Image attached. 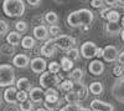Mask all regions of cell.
Listing matches in <instances>:
<instances>
[{"label":"cell","mask_w":124,"mask_h":111,"mask_svg":"<svg viewBox=\"0 0 124 111\" xmlns=\"http://www.w3.org/2000/svg\"><path fill=\"white\" fill-rule=\"evenodd\" d=\"M108 11H109V9H102V10H101V16H102L103 19H106Z\"/></svg>","instance_id":"cell-48"},{"label":"cell","mask_w":124,"mask_h":111,"mask_svg":"<svg viewBox=\"0 0 124 111\" xmlns=\"http://www.w3.org/2000/svg\"><path fill=\"white\" fill-rule=\"evenodd\" d=\"M60 87H61V90H63V91L70 92V91H72V90H73V81H72V80H70V79L62 80L61 84H60Z\"/></svg>","instance_id":"cell-28"},{"label":"cell","mask_w":124,"mask_h":111,"mask_svg":"<svg viewBox=\"0 0 124 111\" xmlns=\"http://www.w3.org/2000/svg\"><path fill=\"white\" fill-rule=\"evenodd\" d=\"M29 97V94L26 91H17V101L19 102H24L26 101Z\"/></svg>","instance_id":"cell-39"},{"label":"cell","mask_w":124,"mask_h":111,"mask_svg":"<svg viewBox=\"0 0 124 111\" xmlns=\"http://www.w3.org/2000/svg\"><path fill=\"white\" fill-rule=\"evenodd\" d=\"M106 19L108 20V23H118L120 19V14L117 11L116 9H109V11L107 13Z\"/></svg>","instance_id":"cell-25"},{"label":"cell","mask_w":124,"mask_h":111,"mask_svg":"<svg viewBox=\"0 0 124 111\" xmlns=\"http://www.w3.org/2000/svg\"><path fill=\"white\" fill-rule=\"evenodd\" d=\"M117 3H118L119 5H122V6H124V0H117Z\"/></svg>","instance_id":"cell-49"},{"label":"cell","mask_w":124,"mask_h":111,"mask_svg":"<svg viewBox=\"0 0 124 111\" xmlns=\"http://www.w3.org/2000/svg\"><path fill=\"white\" fill-rule=\"evenodd\" d=\"M5 111H20V109H19L17 106H15V105H9V106L5 109Z\"/></svg>","instance_id":"cell-45"},{"label":"cell","mask_w":124,"mask_h":111,"mask_svg":"<svg viewBox=\"0 0 124 111\" xmlns=\"http://www.w3.org/2000/svg\"><path fill=\"white\" fill-rule=\"evenodd\" d=\"M103 85L102 83L99 81H94V83H91V85L88 86V91L92 94V95H94V96H98L103 92Z\"/></svg>","instance_id":"cell-23"},{"label":"cell","mask_w":124,"mask_h":111,"mask_svg":"<svg viewBox=\"0 0 124 111\" xmlns=\"http://www.w3.org/2000/svg\"><path fill=\"white\" fill-rule=\"evenodd\" d=\"M27 30V24L26 21H23V20H20V21H17L15 24V31L17 33H25Z\"/></svg>","instance_id":"cell-36"},{"label":"cell","mask_w":124,"mask_h":111,"mask_svg":"<svg viewBox=\"0 0 124 111\" xmlns=\"http://www.w3.org/2000/svg\"><path fill=\"white\" fill-rule=\"evenodd\" d=\"M112 94L117 101L124 104V76L117 79V81L112 86Z\"/></svg>","instance_id":"cell-6"},{"label":"cell","mask_w":124,"mask_h":111,"mask_svg":"<svg viewBox=\"0 0 124 111\" xmlns=\"http://www.w3.org/2000/svg\"><path fill=\"white\" fill-rule=\"evenodd\" d=\"M119 51L116 46L108 45L106 47H103V59L106 63H114L116 60H118Z\"/></svg>","instance_id":"cell-8"},{"label":"cell","mask_w":124,"mask_h":111,"mask_svg":"<svg viewBox=\"0 0 124 111\" xmlns=\"http://www.w3.org/2000/svg\"><path fill=\"white\" fill-rule=\"evenodd\" d=\"M81 109H82L81 104L77 102V104H67L66 106L61 107L58 111H81Z\"/></svg>","instance_id":"cell-33"},{"label":"cell","mask_w":124,"mask_h":111,"mask_svg":"<svg viewBox=\"0 0 124 111\" xmlns=\"http://www.w3.org/2000/svg\"><path fill=\"white\" fill-rule=\"evenodd\" d=\"M60 65H61V69L63 70V71H66V73L71 71V70L73 69V61H71L67 56H62L61 57Z\"/></svg>","instance_id":"cell-24"},{"label":"cell","mask_w":124,"mask_h":111,"mask_svg":"<svg viewBox=\"0 0 124 111\" xmlns=\"http://www.w3.org/2000/svg\"><path fill=\"white\" fill-rule=\"evenodd\" d=\"M0 50H1V51H3L5 55H13V54H14V46L9 45L8 43H6L5 45H3Z\"/></svg>","instance_id":"cell-38"},{"label":"cell","mask_w":124,"mask_h":111,"mask_svg":"<svg viewBox=\"0 0 124 111\" xmlns=\"http://www.w3.org/2000/svg\"><path fill=\"white\" fill-rule=\"evenodd\" d=\"M45 95H58L57 89H56V87H50V89H46Z\"/></svg>","instance_id":"cell-43"},{"label":"cell","mask_w":124,"mask_h":111,"mask_svg":"<svg viewBox=\"0 0 124 111\" xmlns=\"http://www.w3.org/2000/svg\"><path fill=\"white\" fill-rule=\"evenodd\" d=\"M41 51V55L44 57H51L55 55V51H56V44H55V39H48L46 40V43L41 46L40 49Z\"/></svg>","instance_id":"cell-10"},{"label":"cell","mask_w":124,"mask_h":111,"mask_svg":"<svg viewBox=\"0 0 124 111\" xmlns=\"http://www.w3.org/2000/svg\"><path fill=\"white\" fill-rule=\"evenodd\" d=\"M88 71L92 75L99 76V75L103 74V71H104V64H103L101 60H93V61H91L89 65H88Z\"/></svg>","instance_id":"cell-16"},{"label":"cell","mask_w":124,"mask_h":111,"mask_svg":"<svg viewBox=\"0 0 124 111\" xmlns=\"http://www.w3.org/2000/svg\"><path fill=\"white\" fill-rule=\"evenodd\" d=\"M103 4L107 5L108 8H113V6H116L118 3H117V0H102Z\"/></svg>","instance_id":"cell-42"},{"label":"cell","mask_w":124,"mask_h":111,"mask_svg":"<svg viewBox=\"0 0 124 111\" xmlns=\"http://www.w3.org/2000/svg\"><path fill=\"white\" fill-rule=\"evenodd\" d=\"M15 84H16L17 91H26V92H29L30 90L32 89V85H31L30 80L27 77H20Z\"/></svg>","instance_id":"cell-18"},{"label":"cell","mask_w":124,"mask_h":111,"mask_svg":"<svg viewBox=\"0 0 124 111\" xmlns=\"http://www.w3.org/2000/svg\"><path fill=\"white\" fill-rule=\"evenodd\" d=\"M65 101L68 104H77L79 102V99L75 91H70V92H66L65 95Z\"/></svg>","instance_id":"cell-29"},{"label":"cell","mask_w":124,"mask_h":111,"mask_svg":"<svg viewBox=\"0 0 124 111\" xmlns=\"http://www.w3.org/2000/svg\"><path fill=\"white\" fill-rule=\"evenodd\" d=\"M47 69H48L50 73L58 74L60 70H61V65H60V63H57V61H51V63L47 65Z\"/></svg>","instance_id":"cell-35"},{"label":"cell","mask_w":124,"mask_h":111,"mask_svg":"<svg viewBox=\"0 0 124 111\" xmlns=\"http://www.w3.org/2000/svg\"><path fill=\"white\" fill-rule=\"evenodd\" d=\"M20 45H21L23 49H25V50H31V49H34V47H35V45H36V40H35V37H32V36L26 35V36H24V37L21 39V41H20Z\"/></svg>","instance_id":"cell-20"},{"label":"cell","mask_w":124,"mask_h":111,"mask_svg":"<svg viewBox=\"0 0 124 111\" xmlns=\"http://www.w3.org/2000/svg\"><path fill=\"white\" fill-rule=\"evenodd\" d=\"M91 110L92 111H114V106L109 102L94 99L91 101Z\"/></svg>","instance_id":"cell-11"},{"label":"cell","mask_w":124,"mask_h":111,"mask_svg":"<svg viewBox=\"0 0 124 111\" xmlns=\"http://www.w3.org/2000/svg\"><path fill=\"white\" fill-rule=\"evenodd\" d=\"M66 56L71 60V61H77L78 57H79V51H78V49L77 47H72L70 50H67L66 51Z\"/></svg>","instance_id":"cell-27"},{"label":"cell","mask_w":124,"mask_h":111,"mask_svg":"<svg viewBox=\"0 0 124 111\" xmlns=\"http://www.w3.org/2000/svg\"><path fill=\"white\" fill-rule=\"evenodd\" d=\"M62 81V76H60L58 74H52L50 71L42 73L40 76V85L44 89H50V87H56L57 85H60Z\"/></svg>","instance_id":"cell-4"},{"label":"cell","mask_w":124,"mask_h":111,"mask_svg":"<svg viewBox=\"0 0 124 111\" xmlns=\"http://www.w3.org/2000/svg\"><path fill=\"white\" fill-rule=\"evenodd\" d=\"M13 64H14L15 67L25 69L30 65V57L26 54H16L13 57Z\"/></svg>","instance_id":"cell-14"},{"label":"cell","mask_w":124,"mask_h":111,"mask_svg":"<svg viewBox=\"0 0 124 111\" xmlns=\"http://www.w3.org/2000/svg\"><path fill=\"white\" fill-rule=\"evenodd\" d=\"M57 1H60V3H61V1H63V0H57Z\"/></svg>","instance_id":"cell-54"},{"label":"cell","mask_w":124,"mask_h":111,"mask_svg":"<svg viewBox=\"0 0 124 111\" xmlns=\"http://www.w3.org/2000/svg\"><path fill=\"white\" fill-rule=\"evenodd\" d=\"M15 70L9 64L0 65V87H10L15 84Z\"/></svg>","instance_id":"cell-3"},{"label":"cell","mask_w":124,"mask_h":111,"mask_svg":"<svg viewBox=\"0 0 124 111\" xmlns=\"http://www.w3.org/2000/svg\"><path fill=\"white\" fill-rule=\"evenodd\" d=\"M61 33H62V30H61V28H60L57 24L51 25V26L48 28V34H50L51 36H52L54 39H56V37H58L60 35H62Z\"/></svg>","instance_id":"cell-31"},{"label":"cell","mask_w":124,"mask_h":111,"mask_svg":"<svg viewBox=\"0 0 124 111\" xmlns=\"http://www.w3.org/2000/svg\"><path fill=\"white\" fill-rule=\"evenodd\" d=\"M6 33H9V24L5 20H0V35L4 36L6 35Z\"/></svg>","instance_id":"cell-37"},{"label":"cell","mask_w":124,"mask_h":111,"mask_svg":"<svg viewBox=\"0 0 124 111\" xmlns=\"http://www.w3.org/2000/svg\"><path fill=\"white\" fill-rule=\"evenodd\" d=\"M60 100L58 95H45V102H57Z\"/></svg>","instance_id":"cell-40"},{"label":"cell","mask_w":124,"mask_h":111,"mask_svg":"<svg viewBox=\"0 0 124 111\" xmlns=\"http://www.w3.org/2000/svg\"><path fill=\"white\" fill-rule=\"evenodd\" d=\"M91 5H92V8H94V9H102L103 6H104V4H103L102 0H91Z\"/></svg>","instance_id":"cell-41"},{"label":"cell","mask_w":124,"mask_h":111,"mask_svg":"<svg viewBox=\"0 0 124 111\" xmlns=\"http://www.w3.org/2000/svg\"><path fill=\"white\" fill-rule=\"evenodd\" d=\"M45 21L47 24H50V25H55L58 21V15L55 11H48L45 15Z\"/></svg>","instance_id":"cell-26"},{"label":"cell","mask_w":124,"mask_h":111,"mask_svg":"<svg viewBox=\"0 0 124 111\" xmlns=\"http://www.w3.org/2000/svg\"><path fill=\"white\" fill-rule=\"evenodd\" d=\"M106 31L109 35H118L122 33V25L119 23H107L106 24Z\"/></svg>","instance_id":"cell-21"},{"label":"cell","mask_w":124,"mask_h":111,"mask_svg":"<svg viewBox=\"0 0 124 111\" xmlns=\"http://www.w3.org/2000/svg\"><path fill=\"white\" fill-rule=\"evenodd\" d=\"M83 70L79 69V67H76V69H72L71 71L68 73V79L72 80L73 83L76 81H82V79H83Z\"/></svg>","instance_id":"cell-22"},{"label":"cell","mask_w":124,"mask_h":111,"mask_svg":"<svg viewBox=\"0 0 124 111\" xmlns=\"http://www.w3.org/2000/svg\"><path fill=\"white\" fill-rule=\"evenodd\" d=\"M97 47H98V46L93 43V41H86V43L82 44L79 53H81L82 57H85V59H92V57L96 56Z\"/></svg>","instance_id":"cell-7"},{"label":"cell","mask_w":124,"mask_h":111,"mask_svg":"<svg viewBox=\"0 0 124 111\" xmlns=\"http://www.w3.org/2000/svg\"><path fill=\"white\" fill-rule=\"evenodd\" d=\"M32 34L36 40H48V29L45 25H37L32 29Z\"/></svg>","instance_id":"cell-17"},{"label":"cell","mask_w":124,"mask_h":111,"mask_svg":"<svg viewBox=\"0 0 124 111\" xmlns=\"http://www.w3.org/2000/svg\"><path fill=\"white\" fill-rule=\"evenodd\" d=\"M72 91H75L77 94V96H78L79 100H85L88 96V87L82 81L73 83V90H72Z\"/></svg>","instance_id":"cell-15"},{"label":"cell","mask_w":124,"mask_h":111,"mask_svg":"<svg viewBox=\"0 0 124 111\" xmlns=\"http://www.w3.org/2000/svg\"><path fill=\"white\" fill-rule=\"evenodd\" d=\"M118 63L124 65V50H123V51L119 54V56H118Z\"/></svg>","instance_id":"cell-46"},{"label":"cell","mask_w":124,"mask_h":111,"mask_svg":"<svg viewBox=\"0 0 124 111\" xmlns=\"http://www.w3.org/2000/svg\"><path fill=\"white\" fill-rule=\"evenodd\" d=\"M29 97L34 104H40L45 100V91L42 90V87H32L29 91Z\"/></svg>","instance_id":"cell-12"},{"label":"cell","mask_w":124,"mask_h":111,"mask_svg":"<svg viewBox=\"0 0 124 111\" xmlns=\"http://www.w3.org/2000/svg\"><path fill=\"white\" fill-rule=\"evenodd\" d=\"M20 111H32L34 110V102L31 100H26L24 102H20L19 105Z\"/></svg>","instance_id":"cell-32"},{"label":"cell","mask_w":124,"mask_h":111,"mask_svg":"<svg viewBox=\"0 0 124 111\" xmlns=\"http://www.w3.org/2000/svg\"><path fill=\"white\" fill-rule=\"evenodd\" d=\"M55 44H56V47L67 51V50L72 47H76V40L70 35H60L58 37L55 39Z\"/></svg>","instance_id":"cell-5"},{"label":"cell","mask_w":124,"mask_h":111,"mask_svg":"<svg viewBox=\"0 0 124 111\" xmlns=\"http://www.w3.org/2000/svg\"><path fill=\"white\" fill-rule=\"evenodd\" d=\"M20 41H21V35H20V33L17 31H10L6 35V43L9 45H11V46H17L20 44Z\"/></svg>","instance_id":"cell-19"},{"label":"cell","mask_w":124,"mask_h":111,"mask_svg":"<svg viewBox=\"0 0 124 111\" xmlns=\"http://www.w3.org/2000/svg\"><path fill=\"white\" fill-rule=\"evenodd\" d=\"M113 75L117 76L118 79L123 77L124 76V65L123 64H117L114 67H113Z\"/></svg>","instance_id":"cell-34"},{"label":"cell","mask_w":124,"mask_h":111,"mask_svg":"<svg viewBox=\"0 0 124 111\" xmlns=\"http://www.w3.org/2000/svg\"><path fill=\"white\" fill-rule=\"evenodd\" d=\"M4 100L9 105H15L17 102V89L15 86L6 87L4 91Z\"/></svg>","instance_id":"cell-13"},{"label":"cell","mask_w":124,"mask_h":111,"mask_svg":"<svg viewBox=\"0 0 124 111\" xmlns=\"http://www.w3.org/2000/svg\"><path fill=\"white\" fill-rule=\"evenodd\" d=\"M36 111H47V110H46L45 107H40V109H37Z\"/></svg>","instance_id":"cell-52"},{"label":"cell","mask_w":124,"mask_h":111,"mask_svg":"<svg viewBox=\"0 0 124 111\" xmlns=\"http://www.w3.org/2000/svg\"><path fill=\"white\" fill-rule=\"evenodd\" d=\"M62 100H58L57 102H45L44 101V106H45V109L47 110V111H56V110H58L61 106H62Z\"/></svg>","instance_id":"cell-30"},{"label":"cell","mask_w":124,"mask_h":111,"mask_svg":"<svg viewBox=\"0 0 124 111\" xmlns=\"http://www.w3.org/2000/svg\"><path fill=\"white\" fill-rule=\"evenodd\" d=\"M3 11L9 18H20L25 13L24 0H4Z\"/></svg>","instance_id":"cell-2"},{"label":"cell","mask_w":124,"mask_h":111,"mask_svg":"<svg viewBox=\"0 0 124 111\" xmlns=\"http://www.w3.org/2000/svg\"><path fill=\"white\" fill-rule=\"evenodd\" d=\"M0 105H1V100H0Z\"/></svg>","instance_id":"cell-55"},{"label":"cell","mask_w":124,"mask_h":111,"mask_svg":"<svg viewBox=\"0 0 124 111\" xmlns=\"http://www.w3.org/2000/svg\"><path fill=\"white\" fill-rule=\"evenodd\" d=\"M30 67L34 73L42 74V73H45V70L47 67L46 60L44 57H34L32 60H30Z\"/></svg>","instance_id":"cell-9"},{"label":"cell","mask_w":124,"mask_h":111,"mask_svg":"<svg viewBox=\"0 0 124 111\" xmlns=\"http://www.w3.org/2000/svg\"><path fill=\"white\" fill-rule=\"evenodd\" d=\"M93 19H94V15L89 9H78L67 16V24L71 28H87L88 25H91Z\"/></svg>","instance_id":"cell-1"},{"label":"cell","mask_w":124,"mask_h":111,"mask_svg":"<svg viewBox=\"0 0 124 111\" xmlns=\"http://www.w3.org/2000/svg\"><path fill=\"white\" fill-rule=\"evenodd\" d=\"M81 111H92L91 109H88V107H82L81 109Z\"/></svg>","instance_id":"cell-50"},{"label":"cell","mask_w":124,"mask_h":111,"mask_svg":"<svg viewBox=\"0 0 124 111\" xmlns=\"http://www.w3.org/2000/svg\"><path fill=\"white\" fill-rule=\"evenodd\" d=\"M120 36H122V40L124 41V29L122 30V33H120Z\"/></svg>","instance_id":"cell-51"},{"label":"cell","mask_w":124,"mask_h":111,"mask_svg":"<svg viewBox=\"0 0 124 111\" xmlns=\"http://www.w3.org/2000/svg\"><path fill=\"white\" fill-rule=\"evenodd\" d=\"M96 56H97V57H103V47H97Z\"/></svg>","instance_id":"cell-47"},{"label":"cell","mask_w":124,"mask_h":111,"mask_svg":"<svg viewBox=\"0 0 124 111\" xmlns=\"http://www.w3.org/2000/svg\"><path fill=\"white\" fill-rule=\"evenodd\" d=\"M120 25H122V29H124V16L122 18V24Z\"/></svg>","instance_id":"cell-53"},{"label":"cell","mask_w":124,"mask_h":111,"mask_svg":"<svg viewBox=\"0 0 124 111\" xmlns=\"http://www.w3.org/2000/svg\"><path fill=\"white\" fill-rule=\"evenodd\" d=\"M26 3L31 6H37V5H40L41 0H26Z\"/></svg>","instance_id":"cell-44"}]
</instances>
